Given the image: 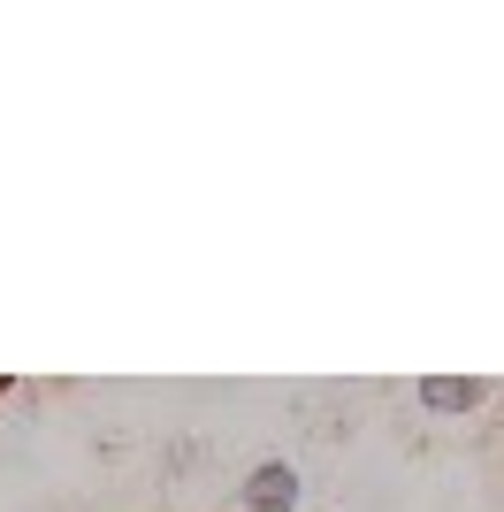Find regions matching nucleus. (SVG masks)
Returning a JSON list of instances; mask_svg holds the SVG:
<instances>
[{
  "mask_svg": "<svg viewBox=\"0 0 504 512\" xmlns=\"http://www.w3.org/2000/svg\"><path fill=\"white\" fill-rule=\"evenodd\" d=\"M489 398H497V383H482V375H420L413 383V406L436 413V421H466V413H482Z\"/></svg>",
  "mask_w": 504,
  "mask_h": 512,
  "instance_id": "nucleus-1",
  "label": "nucleus"
},
{
  "mask_svg": "<svg viewBox=\"0 0 504 512\" xmlns=\"http://www.w3.org/2000/svg\"><path fill=\"white\" fill-rule=\"evenodd\" d=\"M298 505H306V482H298L291 459H260L237 482V512H298Z\"/></svg>",
  "mask_w": 504,
  "mask_h": 512,
  "instance_id": "nucleus-2",
  "label": "nucleus"
},
{
  "mask_svg": "<svg viewBox=\"0 0 504 512\" xmlns=\"http://www.w3.org/2000/svg\"><path fill=\"white\" fill-rule=\"evenodd\" d=\"M0 398H8V383H0Z\"/></svg>",
  "mask_w": 504,
  "mask_h": 512,
  "instance_id": "nucleus-3",
  "label": "nucleus"
}]
</instances>
